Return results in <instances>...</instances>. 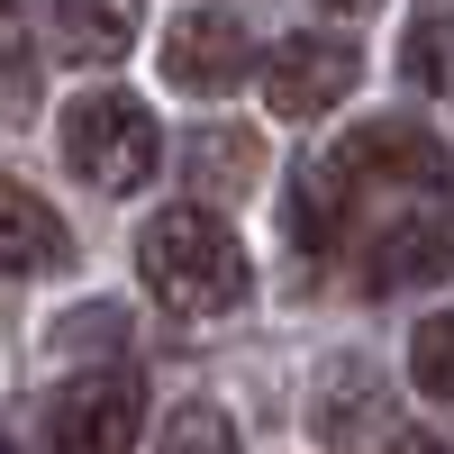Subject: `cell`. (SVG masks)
Masks as SVG:
<instances>
[{"instance_id": "7c38bea8", "label": "cell", "mask_w": 454, "mask_h": 454, "mask_svg": "<svg viewBox=\"0 0 454 454\" xmlns=\"http://www.w3.org/2000/svg\"><path fill=\"white\" fill-rule=\"evenodd\" d=\"M155 454H246V445H237V419L218 400H182L164 419V436H155Z\"/></svg>"}, {"instance_id": "30bf717a", "label": "cell", "mask_w": 454, "mask_h": 454, "mask_svg": "<svg viewBox=\"0 0 454 454\" xmlns=\"http://www.w3.org/2000/svg\"><path fill=\"white\" fill-rule=\"evenodd\" d=\"M364 419H391V400H382V382H372L364 364H336L327 382H318V436H327V454H364Z\"/></svg>"}, {"instance_id": "e0dca14e", "label": "cell", "mask_w": 454, "mask_h": 454, "mask_svg": "<svg viewBox=\"0 0 454 454\" xmlns=\"http://www.w3.org/2000/svg\"><path fill=\"white\" fill-rule=\"evenodd\" d=\"M0 10H19V0H0Z\"/></svg>"}, {"instance_id": "277c9868", "label": "cell", "mask_w": 454, "mask_h": 454, "mask_svg": "<svg viewBox=\"0 0 454 454\" xmlns=\"http://www.w3.org/2000/svg\"><path fill=\"white\" fill-rule=\"evenodd\" d=\"M137 427H145V382L119 364L73 372L46 400V445L55 454H137Z\"/></svg>"}, {"instance_id": "8fae6325", "label": "cell", "mask_w": 454, "mask_h": 454, "mask_svg": "<svg viewBox=\"0 0 454 454\" xmlns=\"http://www.w3.org/2000/svg\"><path fill=\"white\" fill-rule=\"evenodd\" d=\"M400 73L419 91H454V0H427L400 36Z\"/></svg>"}, {"instance_id": "5bb4252c", "label": "cell", "mask_w": 454, "mask_h": 454, "mask_svg": "<svg viewBox=\"0 0 454 454\" xmlns=\"http://www.w3.org/2000/svg\"><path fill=\"white\" fill-rule=\"evenodd\" d=\"M119 327H128L119 309H82V318H64V327H55V346H82V336H109V346H119Z\"/></svg>"}, {"instance_id": "6da1fadb", "label": "cell", "mask_w": 454, "mask_h": 454, "mask_svg": "<svg viewBox=\"0 0 454 454\" xmlns=\"http://www.w3.org/2000/svg\"><path fill=\"white\" fill-rule=\"evenodd\" d=\"M137 273L145 291L164 300V309L182 318H218V309H237L246 300V246H237V227H227L209 200H173L137 227Z\"/></svg>"}, {"instance_id": "ac0fdd59", "label": "cell", "mask_w": 454, "mask_h": 454, "mask_svg": "<svg viewBox=\"0 0 454 454\" xmlns=\"http://www.w3.org/2000/svg\"><path fill=\"white\" fill-rule=\"evenodd\" d=\"M0 454H10V445H0Z\"/></svg>"}, {"instance_id": "2e32d148", "label": "cell", "mask_w": 454, "mask_h": 454, "mask_svg": "<svg viewBox=\"0 0 454 454\" xmlns=\"http://www.w3.org/2000/svg\"><path fill=\"white\" fill-rule=\"evenodd\" d=\"M318 10H336V19H364V10H382V0H318Z\"/></svg>"}, {"instance_id": "9c48e42d", "label": "cell", "mask_w": 454, "mask_h": 454, "mask_svg": "<svg viewBox=\"0 0 454 454\" xmlns=\"http://www.w3.org/2000/svg\"><path fill=\"white\" fill-rule=\"evenodd\" d=\"M263 182V137L254 128H209L192 145V200H237Z\"/></svg>"}, {"instance_id": "ba28073f", "label": "cell", "mask_w": 454, "mask_h": 454, "mask_svg": "<svg viewBox=\"0 0 454 454\" xmlns=\"http://www.w3.org/2000/svg\"><path fill=\"white\" fill-rule=\"evenodd\" d=\"M137 27H145L137 0H55L46 10V46L64 64H119L137 46Z\"/></svg>"}, {"instance_id": "9a60e30c", "label": "cell", "mask_w": 454, "mask_h": 454, "mask_svg": "<svg viewBox=\"0 0 454 454\" xmlns=\"http://www.w3.org/2000/svg\"><path fill=\"white\" fill-rule=\"evenodd\" d=\"M382 454H454V427H400Z\"/></svg>"}, {"instance_id": "7a4b0ae2", "label": "cell", "mask_w": 454, "mask_h": 454, "mask_svg": "<svg viewBox=\"0 0 454 454\" xmlns=\"http://www.w3.org/2000/svg\"><path fill=\"white\" fill-rule=\"evenodd\" d=\"M55 145H64L73 182H91V192H137V182L155 173V155H164L155 109H145L137 91H109V82H100V91H82V100H64Z\"/></svg>"}, {"instance_id": "52a82bcc", "label": "cell", "mask_w": 454, "mask_h": 454, "mask_svg": "<svg viewBox=\"0 0 454 454\" xmlns=\"http://www.w3.org/2000/svg\"><path fill=\"white\" fill-rule=\"evenodd\" d=\"M64 263H73V227L55 218V200L0 173V273H64Z\"/></svg>"}, {"instance_id": "4fadbf2b", "label": "cell", "mask_w": 454, "mask_h": 454, "mask_svg": "<svg viewBox=\"0 0 454 454\" xmlns=\"http://www.w3.org/2000/svg\"><path fill=\"white\" fill-rule=\"evenodd\" d=\"M409 382L427 400H454V309L419 318V336H409Z\"/></svg>"}, {"instance_id": "3957f363", "label": "cell", "mask_w": 454, "mask_h": 454, "mask_svg": "<svg viewBox=\"0 0 454 454\" xmlns=\"http://www.w3.org/2000/svg\"><path fill=\"white\" fill-rule=\"evenodd\" d=\"M364 254V291H419L454 273V182L445 192H409L355 237Z\"/></svg>"}, {"instance_id": "5b68a950", "label": "cell", "mask_w": 454, "mask_h": 454, "mask_svg": "<svg viewBox=\"0 0 454 454\" xmlns=\"http://www.w3.org/2000/svg\"><path fill=\"white\" fill-rule=\"evenodd\" d=\"M164 82L173 91H192V100H218V91H237L246 73H254V36H246V10H182L164 27Z\"/></svg>"}, {"instance_id": "8992f818", "label": "cell", "mask_w": 454, "mask_h": 454, "mask_svg": "<svg viewBox=\"0 0 454 454\" xmlns=\"http://www.w3.org/2000/svg\"><path fill=\"white\" fill-rule=\"evenodd\" d=\"M355 82H364L355 36H282V46L263 55V100H273V119H327L336 100H355Z\"/></svg>"}]
</instances>
